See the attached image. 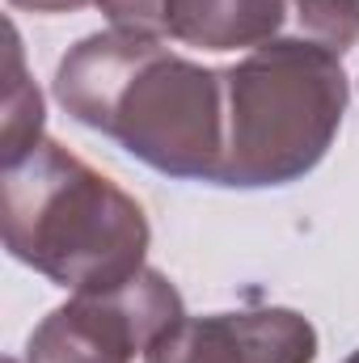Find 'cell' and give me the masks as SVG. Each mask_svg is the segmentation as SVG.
<instances>
[{"mask_svg":"<svg viewBox=\"0 0 359 363\" xmlns=\"http://www.w3.org/2000/svg\"><path fill=\"white\" fill-rule=\"evenodd\" d=\"M60 106L165 178L216 182L224 165V72L161 38L106 30L55 68Z\"/></svg>","mask_w":359,"mask_h":363,"instance_id":"1","label":"cell"},{"mask_svg":"<svg viewBox=\"0 0 359 363\" xmlns=\"http://www.w3.org/2000/svg\"><path fill=\"white\" fill-rule=\"evenodd\" d=\"M0 224L17 262L72 291L136 279L153 241L144 207L55 140H38L17 165H4Z\"/></svg>","mask_w":359,"mask_h":363,"instance_id":"2","label":"cell"},{"mask_svg":"<svg viewBox=\"0 0 359 363\" xmlns=\"http://www.w3.org/2000/svg\"><path fill=\"white\" fill-rule=\"evenodd\" d=\"M224 72V165L216 186H287L321 165L343 114V55L321 47L250 51Z\"/></svg>","mask_w":359,"mask_h":363,"instance_id":"3","label":"cell"},{"mask_svg":"<svg viewBox=\"0 0 359 363\" xmlns=\"http://www.w3.org/2000/svg\"><path fill=\"white\" fill-rule=\"evenodd\" d=\"M114 30L199 51L321 47L347 55L359 43V0H93Z\"/></svg>","mask_w":359,"mask_h":363,"instance_id":"4","label":"cell"},{"mask_svg":"<svg viewBox=\"0 0 359 363\" xmlns=\"http://www.w3.org/2000/svg\"><path fill=\"white\" fill-rule=\"evenodd\" d=\"M186 317L178 287L144 271L106 291H77L51 308L26 342V363H131Z\"/></svg>","mask_w":359,"mask_h":363,"instance_id":"5","label":"cell"},{"mask_svg":"<svg viewBox=\"0 0 359 363\" xmlns=\"http://www.w3.org/2000/svg\"><path fill=\"white\" fill-rule=\"evenodd\" d=\"M317 330L296 308L182 317L144 363H313Z\"/></svg>","mask_w":359,"mask_h":363,"instance_id":"6","label":"cell"},{"mask_svg":"<svg viewBox=\"0 0 359 363\" xmlns=\"http://www.w3.org/2000/svg\"><path fill=\"white\" fill-rule=\"evenodd\" d=\"M43 140V97L21 64L17 30L9 26V89H4V165H17Z\"/></svg>","mask_w":359,"mask_h":363,"instance_id":"7","label":"cell"},{"mask_svg":"<svg viewBox=\"0 0 359 363\" xmlns=\"http://www.w3.org/2000/svg\"><path fill=\"white\" fill-rule=\"evenodd\" d=\"M13 9H30V13H77L89 0H9Z\"/></svg>","mask_w":359,"mask_h":363,"instance_id":"8","label":"cell"},{"mask_svg":"<svg viewBox=\"0 0 359 363\" xmlns=\"http://www.w3.org/2000/svg\"><path fill=\"white\" fill-rule=\"evenodd\" d=\"M343 363H359V351H351V355H347V359H343Z\"/></svg>","mask_w":359,"mask_h":363,"instance_id":"9","label":"cell"},{"mask_svg":"<svg viewBox=\"0 0 359 363\" xmlns=\"http://www.w3.org/2000/svg\"><path fill=\"white\" fill-rule=\"evenodd\" d=\"M4 363H17V359H4Z\"/></svg>","mask_w":359,"mask_h":363,"instance_id":"10","label":"cell"}]
</instances>
